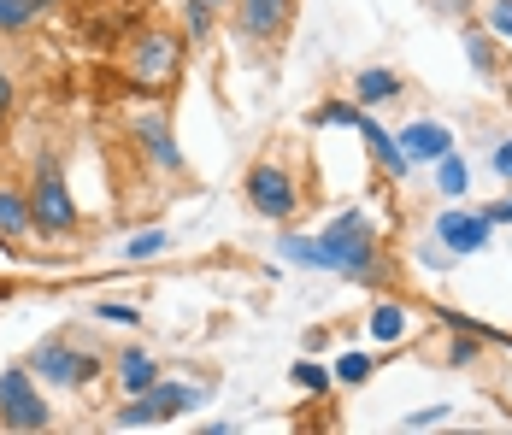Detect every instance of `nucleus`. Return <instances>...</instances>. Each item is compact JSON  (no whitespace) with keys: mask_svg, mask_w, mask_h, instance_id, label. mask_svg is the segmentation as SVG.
Segmentation results:
<instances>
[{"mask_svg":"<svg viewBox=\"0 0 512 435\" xmlns=\"http://www.w3.org/2000/svg\"><path fill=\"white\" fill-rule=\"evenodd\" d=\"M277 259L342 271L354 283H389V259L377 253V230L365 212H342L336 224H324V236H277Z\"/></svg>","mask_w":512,"mask_h":435,"instance_id":"1","label":"nucleus"},{"mask_svg":"<svg viewBox=\"0 0 512 435\" xmlns=\"http://www.w3.org/2000/svg\"><path fill=\"white\" fill-rule=\"evenodd\" d=\"M30 218H36V230L48 236V242H71L77 230H83V212H77V200L65 189V165L42 153L36 165H30Z\"/></svg>","mask_w":512,"mask_h":435,"instance_id":"2","label":"nucleus"},{"mask_svg":"<svg viewBox=\"0 0 512 435\" xmlns=\"http://www.w3.org/2000/svg\"><path fill=\"white\" fill-rule=\"evenodd\" d=\"M124 77L142 95H171L183 77V36L177 30H136L124 53Z\"/></svg>","mask_w":512,"mask_h":435,"instance_id":"3","label":"nucleus"},{"mask_svg":"<svg viewBox=\"0 0 512 435\" xmlns=\"http://www.w3.org/2000/svg\"><path fill=\"white\" fill-rule=\"evenodd\" d=\"M24 365L36 371V383H48V388H89L101 377V353L83 347V341H71V336L36 341V353H30Z\"/></svg>","mask_w":512,"mask_h":435,"instance_id":"4","label":"nucleus"},{"mask_svg":"<svg viewBox=\"0 0 512 435\" xmlns=\"http://www.w3.org/2000/svg\"><path fill=\"white\" fill-rule=\"evenodd\" d=\"M48 424H53V412H48V400H42V388H36V371L30 365L0 371V430L36 435V430H48Z\"/></svg>","mask_w":512,"mask_h":435,"instance_id":"5","label":"nucleus"},{"mask_svg":"<svg viewBox=\"0 0 512 435\" xmlns=\"http://www.w3.org/2000/svg\"><path fill=\"white\" fill-rule=\"evenodd\" d=\"M206 388H189V383H165L159 377L148 394H130L118 412H112V424L118 430H136V424H165V418H177V412H189V406H201Z\"/></svg>","mask_w":512,"mask_h":435,"instance_id":"6","label":"nucleus"},{"mask_svg":"<svg viewBox=\"0 0 512 435\" xmlns=\"http://www.w3.org/2000/svg\"><path fill=\"white\" fill-rule=\"evenodd\" d=\"M242 189H248V206H254L259 218H271V224H289L301 212V189H295L289 165H277V159H259Z\"/></svg>","mask_w":512,"mask_h":435,"instance_id":"7","label":"nucleus"},{"mask_svg":"<svg viewBox=\"0 0 512 435\" xmlns=\"http://www.w3.org/2000/svg\"><path fill=\"white\" fill-rule=\"evenodd\" d=\"M289 24H295V0H236V30L254 53L283 48Z\"/></svg>","mask_w":512,"mask_h":435,"instance_id":"8","label":"nucleus"},{"mask_svg":"<svg viewBox=\"0 0 512 435\" xmlns=\"http://www.w3.org/2000/svg\"><path fill=\"white\" fill-rule=\"evenodd\" d=\"M130 136L148 147V159H154L159 171H171V177H189V165H183V147L171 142V124H165V112H136V118H130Z\"/></svg>","mask_w":512,"mask_h":435,"instance_id":"9","label":"nucleus"},{"mask_svg":"<svg viewBox=\"0 0 512 435\" xmlns=\"http://www.w3.org/2000/svg\"><path fill=\"white\" fill-rule=\"evenodd\" d=\"M489 230H495L489 212H460V206H454V212L436 218V242L448 247V253H477V247L489 242Z\"/></svg>","mask_w":512,"mask_h":435,"instance_id":"10","label":"nucleus"},{"mask_svg":"<svg viewBox=\"0 0 512 435\" xmlns=\"http://www.w3.org/2000/svg\"><path fill=\"white\" fill-rule=\"evenodd\" d=\"M401 153H407V165H430V159L454 153V130H448V124H436V118L407 124V130H401Z\"/></svg>","mask_w":512,"mask_h":435,"instance_id":"11","label":"nucleus"},{"mask_svg":"<svg viewBox=\"0 0 512 435\" xmlns=\"http://www.w3.org/2000/svg\"><path fill=\"white\" fill-rule=\"evenodd\" d=\"M36 236V218H30V194L0 183V242H24Z\"/></svg>","mask_w":512,"mask_h":435,"instance_id":"12","label":"nucleus"},{"mask_svg":"<svg viewBox=\"0 0 512 435\" xmlns=\"http://www.w3.org/2000/svg\"><path fill=\"white\" fill-rule=\"evenodd\" d=\"M118 383H124V394H148V388L159 383L154 353H142V347H124V353H118Z\"/></svg>","mask_w":512,"mask_h":435,"instance_id":"13","label":"nucleus"},{"mask_svg":"<svg viewBox=\"0 0 512 435\" xmlns=\"http://www.w3.org/2000/svg\"><path fill=\"white\" fill-rule=\"evenodd\" d=\"M59 0H0V36H24L48 18Z\"/></svg>","mask_w":512,"mask_h":435,"instance_id":"14","label":"nucleus"},{"mask_svg":"<svg viewBox=\"0 0 512 435\" xmlns=\"http://www.w3.org/2000/svg\"><path fill=\"white\" fill-rule=\"evenodd\" d=\"M359 136L371 142V153H377V165H383L389 177H401V171H407V153H401V142H395V136H389V130H383V124H377L371 112L359 118Z\"/></svg>","mask_w":512,"mask_h":435,"instance_id":"15","label":"nucleus"},{"mask_svg":"<svg viewBox=\"0 0 512 435\" xmlns=\"http://www.w3.org/2000/svg\"><path fill=\"white\" fill-rule=\"evenodd\" d=\"M354 95L365 100V106H377V100H395V95H401V77H395V71H383V65H377V71L365 65V71L354 77Z\"/></svg>","mask_w":512,"mask_h":435,"instance_id":"16","label":"nucleus"},{"mask_svg":"<svg viewBox=\"0 0 512 435\" xmlns=\"http://www.w3.org/2000/svg\"><path fill=\"white\" fill-rule=\"evenodd\" d=\"M436 183H442V194H454V200L471 189V171H465L460 153H442V159H436Z\"/></svg>","mask_w":512,"mask_h":435,"instance_id":"17","label":"nucleus"},{"mask_svg":"<svg viewBox=\"0 0 512 435\" xmlns=\"http://www.w3.org/2000/svg\"><path fill=\"white\" fill-rule=\"evenodd\" d=\"M183 30H189V42L212 36V0H183Z\"/></svg>","mask_w":512,"mask_h":435,"instance_id":"18","label":"nucleus"},{"mask_svg":"<svg viewBox=\"0 0 512 435\" xmlns=\"http://www.w3.org/2000/svg\"><path fill=\"white\" fill-rule=\"evenodd\" d=\"M165 247H171L165 230H142V236H130V242H124V259L136 265V259H154V253H165Z\"/></svg>","mask_w":512,"mask_h":435,"instance_id":"19","label":"nucleus"},{"mask_svg":"<svg viewBox=\"0 0 512 435\" xmlns=\"http://www.w3.org/2000/svg\"><path fill=\"white\" fill-rule=\"evenodd\" d=\"M359 118H365V112L348 106V100H324V106L312 112V124H348V130H359Z\"/></svg>","mask_w":512,"mask_h":435,"instance_id":"20","label":"nucleus"},{"mask_svg":"<svg viewBox=\"0 0 512 435\" xmlns=\"http://www.w3.org/2000/svg\"><path fill=\"white\" fill-rule=\"evenodd\" d=\"M371 371H377V365H371L365 353H342V359H336V377H342V383H365Z\"/></svg>","mask_w":512,"mask_h":435,"instance_id":"21","label":"nucleus"},{"mask_svg":"<svg viewBox=\"0 0 512 435\" xmlns=\"http://www.w3.org/2000/svg\"><path fill=\"white\" fill-rule=\"evenodd\" d=\"M295 383L312 388V394H324V388H330V371H324V365H312V359H301V365H295Z\"/></svg>","mask_w":512,"mask_h":435,"instance_id":"22","label":"nucleus"},{"mask_svg":"<svg viewBox=\"0 0 512 435\" xmlns=\"http://www.w3.org/2000/svg\"><path fill=\"white\" fill-rule=\"evenodd\" d=\"M95 318H101V324H136L142 312H136V306H118V300H101V306H95Z\"/></svg>","mask_w":512,"mask_h":435,"instance_id":"23","label":"nucleus"},{"mask_svg":"<svg viewBox=\"0 0 512 435\" xmlns=\"http://www.w3.org/2000/svg\"><path fill=\"white\" fill-rule=\"evenodd\" d=\"M465 53H471V65H477V71H495V48H489L483 36H471V30H465Z\"/></svg>","mask_w":512,"mask_h":435,"instance_id":"24","label":"nucleus"},{"mask_svg":"<svg viewBox=\"0 0 512 435\" xmlns=\"http://www.w3.org/2000/svg\"><path fill=\"white\" fill-rule=\"evenodd\" d=\"M489 24H495L501 42H512V0H495V6H489Z\"/></svg>","mask_w":512,"mask_h":435,"instance_id":"25","label":"nucleus"},{"mask_svg":"<svg viewBox=\"0 0 512 435\" xmlns=\"http://www.w3.org/2000/svg\"><path fill=\"white\" fill-rule=\"evenodd\" d=\"M377 336L383 341L401 336V306H377Z\"/></svg>","mask_w":512,"mask_h":435,"instance_id":"26","label":"nucleus"},{"mask_svg":"<svg viewBox=\"0 0 512 435\" xmlns=\"http://www.w3.org/2000/svg\"><path fill=\"white\" fill-rule=\"evenodd\" d=\"M495 177H507V183H512V142L495 147Z\"/></svg>","mask_w":512,"mask_h":435,"instance_id":"27","label":"nucleus"},{"mask_svg":"<svg viewBox=\"0 0 512 435\" xmlns=\"http://www.w3.org/2000/svg\"><path fill=\"white\" fill-rule=\"evenodd\" d=\"M12 100H18V89H12V77L0 71V124H6V112H12Z\"/></svg>","mask_w":512,"mask_h":435,"instance_id":"28","label":"nucleus"},{"mask_svg":"<svg viewBox=\"0 0 512 435\" xmlns=\"http://www.w3.org/2000/svg\"><path fill=\"white\" fill-rule=\"evenodd\" d=\"M454 365H477V341H454V353H448Z\"/></svg>","mask_w":512,"mask_h":435,"instance_id":"29","label":"nucleus"},{"mask_svg":"<svg viewBox=\"0 0 512 435\" xmlns=\"http://www.w3.org/2000/svg\"><path fill=\"white\" fill-rule=\"evenodd\" d=\"M483 212H489V224H512V194L507 200H495V206H483Z\"/></svg>","mask_w":512,"mask_h":435,"instance_id":"30","label":"nucleus"},{"mask_svg":"<svg viewBox=\"0 0 512 435\" xmlns=\"http://www.w3.org/2000/svg\"><path fill=\"white\" fill-rule=\"evenodd\" d=\"M442 412H448V406H430V412H412V418H407V430H418V424H442Z\"/></svg>","mask_w":512,"mask_h":435,"instance_id":"31","label":"nucleus"},{"mask_svg":"<svg viewBox=\"0 0 512 435\" xmlns=\"http://www.w3.org/2000/svg\"><path fill=\"white\" fill-rule=\"evenodd\" d=\"M501 89H507V106H512V71H507V83H501Z\"/></svg>","mask_w":512,"mask_h":435,"instance_id":"32","label":"nucleus"},{"mask_svg":"<svg viewBox=\"0 0 512 435\" xmlns=\"http://www.w3.org/2000/svg\"><path fill=\"white\" fill-rule=\"evenodd\" d=\"M212 6H224V0H212Z\"/></svg>","mask_w":512,"mask_h":435,"instance_id":"33","label":"nucleus"}]
</instances>
